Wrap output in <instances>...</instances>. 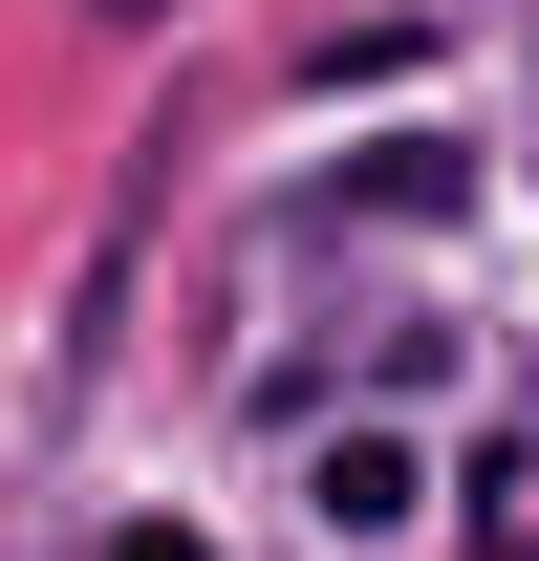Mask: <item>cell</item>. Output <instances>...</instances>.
<instances>
[{"label": "cell", "instance_id": "cell-3", "mask_svg": "<svg viewBox=\"0 0 539 561\" xmlns=\"http://www.w3.org/2000/svg\"><path fill=\"white\" fill-rule=\"evenodd\" d=\"M108 561H216V540H195V518H130V540H108Z\"/></svg>", "mask_w": 539, "mask_h": 561}, {"label": "cell", "instance_id": "cell-1", "mask_svg": "<svg viewBox=\"0 0 539 561\" xmlns=\"http://www.w3.org/2000/svg\"><path fill=\"white\" fill-rule=\"evenodd\" d=\"M474 195V151L454 130H389V151H345V216H454Z\"/></svg>", "mask_w": 539, "mask_h": 561}, {"label": "cell", "instance_id": "cell-4", "mask_svg": "<svg viewBox=\"0 0 539 561\" xmlns=\"http://www.w3.org/2000/svg\"><path fill=\"white\" fill-rule=\"evenodd\" d=\"M87 22H151V0H87Z\"/></svg>", "mask_w": 539, "mask_h": 561}, {"label": "cell", "instance_id": "cell-2", "mask_svg": "<svg viewBox=\"0 0 539 561\" xmlns=\"http://www.w3.org/2000/svg\"><path fill=\"white\" fill-rule=\"evenodd\" d=\"M302 496H324L345 540H389V518H410V454H389V432H345V454H324V476H302Z\"/></svg>", "mask_w": 539, "mask_h": 561}]
</instances>
